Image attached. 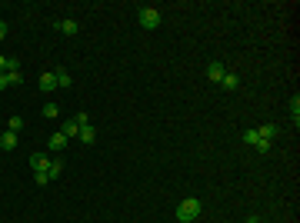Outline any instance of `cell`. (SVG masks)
<instances>
[{"label":"cell","instance_id":"9a60e30c","mask_svg":"<svg viewBox=\"0 0 300 223\" xmlns=\"http://www.w3.org/2000/svg\"><path fill=\"white\" fill-rule=\"evenodd\" d=\"M290 113H294V127H297V123H300V97L290 100Z\"/></svg>","mask_w":300,"mask_h":223},{"label":"cell","instance_id":"277c9868","mask_svg":"<svg viewBox=\"0 0 300 223\" xmlns=\"http://www.w3.org/2000/svg\"><path fill=\"white\" fill-rule=\"evenodd\" d=\"M224 63H207V77H210V80H214V83H220V80H224Z\"/></svg>","mask_w":300,"mask_h":223},{"label":"cell","instance_id":"7a4b0ae2","mask_svg":"<svg viewBox=\"0 0 300 223\" xmlns=\"http://www.w3.org/2000/svg\"><path fill=\"white\" fill-rule=\"evenodd\" d=\"M137 20H140L144 30H157V27H160V10H157V7H140V10H137Z\"/></svg>","mask_w":300,"mask_h":223},{"label":"cell","instance_id":"d6986e66","mask_svg":"<svg viewBox=\"0 0 300 223\" xmlns=\"http://www.w3.org/2000/svg\"><path fill=\"white\" fill-rule=\"evenodd\" d=\"M43 117H50V120H54V117H60V110H57V103H47V107H43Z\"/></svg>","mask_w":300,"mask_h":223},{"label":"cell","instance_id":"8992f818","mask_svg":"<svg viewBox=\"0 0 300 223\" xmlns=\"http://www.w3.org/2000/svg\"><path fill=\"white\" fill-rule=\"evenodd\" d=\"M47 147L54 150V153H60V150L67 147V137H64V133L57 130V133H54V137H50V140H47Z\"/></svg>","mask_w":300,"mask_h":223},{"label":"cell","instance_id":"ba28073f","mask_svg":"<svg viewBox=\"0 0 300 223\" xmlns=\"http://www.w3.org/2000/svg\"><path fill=\"white\" fill-rule=\"evenodd\" d=\"M54 87H57L54 70H43V74H40V90H54Z\"/></svg>","mask_w":300,"mask_h":223},{"label":"cell","instance_id":"52a82bcc","mask_svg":"<svg viewBox=\"0 0 300 223\" xmlns=\"http://www.w3.org/2000/svg\"><path fill=\"white\" fill-rule=\"evenodd\" d=\"M60 173H64V160H60V157H54V160L47 163V177H50V180H57Z\"/></svg>","mask_w":300,"mask_h":223},{"label":"cell","instance_id":"7402d4cb","mask_svg":"<svg viewBox=\"0 0 300 223\" xmlns=\"http://www.w3.org/2000/svg\"><path fill=\"white\" fill-rule=\"evenodd\" d=\"M10 87V80H7V74H0V90H7Z\"/></svg>","mask_w":300,"mask_h":223},{"label":"cell","instance_id":"30bf717a","mask_svg":"<svg viewBox=\"0 0 300 223\" xmlns=\"http://www.w3.org/2000/svg\"><path fill=\"white\" fill-rule=\"evenodd\" d=\"M47 163H50V160H47L43 153H34V157H30V167H34V173H40V170H47Z\"/></svg>","mask_w":300,"mask_h":223},{"label":"cell","instance_id":"44dd1931","mask_svg":"<svg viewBox=\"0 0 300 223\" xmlns=\"http://www.w3.org/2000/svg\"><path fill=\"white\" fill-rule=\"evenodd\" d=\"M74 120H77V127H87V123H90V117H87V113H77Z\"/></svg>","mask_w":300,"mask_h":223},{"label":"cell","instance_id":"603a6c76","mask_svg":"<svg viewBox=\"0 0 300 223\" xmlns=\"http://www.w3.org/2000/svg\"><path fill=\"white\" fill-rule=\"evenodd\" d=\"M7 37V23H3V20H0V40Z\"/></svg>","mask_w":300,"mask_h":223},{"label":"cell","instance_id":"4fadbf2b","mask_svg":"<svg viewBox=\"0 0 300 223\" xmlns=\"http://www.w3.org/2000/svg\"><path fill=\"white\" fill-rule=\"evenodd\" d=\"M220 83H224V90H237V87H240L237 74H224V80H220Z\"/></svg>","mask_w":300,"mask_h":223},{"label":"cell","instance_id":"ac0fdd59","mask_svg":"<svg viewBox=\"0 0 300 223\" xmlns=\"http://www.w3.org/2000/svg\"><path fill=\"white\" fill-rule=\"evenodd\" d=\"M257 140H260V137H257V130H254V127H250V130H244V143H257Z\"/></svg>","mask_w":300,"mask_h":223},{"label":"cell","instance_id":"5bb4252c","mask_svg":"<svg viewBox=\"0 0 300 223\" xmlns=\"http://www.w3.org/2000/svg\"><path fill=\"white\" fill-rule=\"evenodd\" d=\"M54 77H57V87H70V83H74L67 70H54Z\"/></svg>","mask_w":300,"mask_h":223},{"label":"cell","instance_id":"e0dca14e","mask_svg":"<svg viewBox=\"0 0 300 223\" xmlns=\"http://www.w3.org/2000/svg\"><path fill=\"white\" fill-rule=\"evenodd\" d=\"M7 80H10V87H20V83H23V77H20V70H10V74H7Z\"/></svg>","mask_w":300,"mask_h":223},{"label":"cell","instance_id":"cb8c5ba5","mask_svg":"<svg viewBox=\"0 0 300 223\" xmlns=\"http://www.w3.org/2000/svg\"><path fill=\"white\" fill-rule=\"evenodd\" d=\"M247 223H263V220H257V217H250V220H247Z\"/></svg>","mask_w":300,"mask_h":223},{"label":"cell","instance_id":"2e32d148","mask_svg":"<svg viewBox=\"0 0 300 223\" xmlns=\"http://www.w3.org/2000/svg\"><path fill=\"white\" fill-rule=\"evenodd\" d=\"M7 127H10V133H20V130H23V117H10Z\"/></svg>","mask_w":300,"mask_h":223},{"label":"cell","instance_id":"5b68a950","mask_svg":"<svg viewBox=\"0 0 300 223\" xmlns=\"http://www.w3.org/2000/svg\"><path fill=\"white\" fill-rule=\"evenodd\" d=\"M254 130H257V137H260V140H267V143L277 137V127H274V123H263V127H254Z\"/></svg>","mask_w":300,"mask_h":223},{"label":"cell","instance_id":"3957f363","mask_svg":"<svg viewBox=\"0 0 300 223\" xmlns=\"http://www.w3.org/2000/svg\"><path fill=\"white\" fill-rule=\"evenodd\" d=\"M54 30L67 34V37H74L77 30H80V23H77V20H57V23H54Z\"/></svg>","mask_w":300,"mask_h":223},{"label":"cell","instance_id":"9c48e42d","mask_svg":"<svg viewBox=\"0 0 300 223\" xmlns=\"http://www.w3.org/2000/svg\"><path fill=\"white\" fill-rule=\"evenodd\" d=\"M77 137H80V143H94V140H97V130L87 123V127H80V133H77Z\"/></svg>","mask_w":300,"mask_h":223},{"label":"cell","instance_id":"8fae6325","mask_svg":"<svg viewBox=\"0 0 300 223\" xmlns=\"http://www.w3.org/2000/svg\"><path fill=\"white\" fill-rule=\"evenodd\" d=\"M60 133H64L67 140H70V137H77V133H80V127H77V120H67V123L60 127Z\"/></svg>","mask_w":300,"mask_h":223},{"label":"cell","instance_id":"6da1fadb","mask_svg":"<svg viewBox=\"0 0 300 223\" xmlns=\"http://www.w3.org/2000/svg\"><path fill=\"white\" fill-rule=\"evenodd\" d=\"M200 210H204V203H200L197 197L180 200V206H177V223H193L197 217H200Z\"/></svg>","mask_w":300,"mask_h":223},{"label":"cell","instance_id":"7c38bea8","mask_svg":"<svg viewBox=\"0 0 300 223\" xmlns=\"http://www.w3.org/2000/svg\"><path fill=\"white\" fill-rule=\"evenodd\" d=\"M0 147H3V150H14V147H17V133L7 130L3 137H0Z\"/></svg>","mask_w":300,"mask_h":223},{"label":"cell","instance_id":"ffe728a7","mask_svg":"<svg viewBox=\"0 0 300 223\" xmlns=\"http://www.w3.org/2000/svg\"><path fill=\"white\" fill-rule=\"evenodd\" d=\"M34 180H37L40 186H43V183H50V177H47V170H40V173H34Z\"/></svg>","mask_w":300,"mask_h":223}]
</instances>
